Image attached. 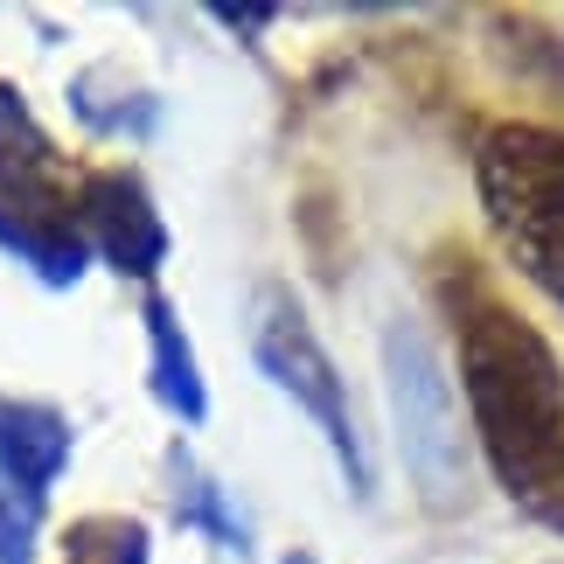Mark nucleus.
<instances>
[{"instance_id":"7ed1b4c3","label":"nucleus","mask_w":564,"mask_h":564,"mask_svg":"<svg viewBox=\"0 0 564 564\" xmlns=\"http://www.w3.org/2000/svg\"><path fill=\"white\" fill-rule=\"evenodd\" d=\"M383 362H390V404H398V440H404L411 481L425 488V502H460L467 495V440H460L453 390L440 377V362H432L425 328L398 321L383 341Z\"/></svg>"},{"instance_id":"423d86ee","label":"nucleus","mask_w":564,"mask_h":564,"mask_svg":"<svg viewBox=\"0 0 564 564\" xmlns=\"http://www.w3.org/2000/svg\"><path fill=\"white\" fill-rule=\"evenodd\" d=\"M63 453H70V432L56 425V411H35V404H0V474L14 488L42 495L56 481Z\"/></svg>"},{"instance_id":"20e7f679","label":"nucleus","mask_w":564,"mask_h":564,"mask_svg":"<svg viewBox=\"0 0 564 564\" xmlns=\"http://www.w3.org/2000/svg\"><path fill=\"white\" fill-rule=\"evenodd\" d=\"M251 349H258V370H265L286 398L307 411V419L328 432V446L341 453L349 481L362 488V446H356V425H349V398H341V377L328 349L314 341V328L300 321V307L286 293H258V314H251Z\"/></svg>"},{"instance_id":"39448f33","label":"nucleus","mask_w":564,"mask_h":564,"mask_svg":"<svg viewBox=\"0 0 564 564\" xmlns=\"http://www.w3.org/2000/svg\"><path fill=\"white\" fill-rule=\"evenodd\" d=\"M84 224H91V245L126 272H147L161 258V245H167L154 203H147L140 182H126V175H98L84 188Z\"/></svg>"},{"instance_id":"0eeeda50","label":"nucleus","mask_w":564,"mask_h":564,"mask_svg":"<svg viewBox=\"0 0 564 564\" xmlns=\"http://www.w3.org/2000/svg\"><path fill=\"white\" fill-rule=\"evenodd\" d=\"M147 328H154V390L167 398V411H182V419H203V377H195V356H188L175 314H167L161 300L147 307Z\"/></svg>"},{"instance_id":"f257e3e1","label":"nucleus","mask_w":564,"mask_h":564,"mask_svg":"<svg viewBox=\"0 0 564 564\" xmlns=\"http://www.w3.org/2000/svg\"><path fill=\"white\" fill-rule=\"evenodd\" d=\"M460 370L481 446L516 502L564 530V377L544 335L495 293L460 300Z\"/></svg>"},{"instance_id":"f03ea898","label":"nucleus","mask_w":564,"mask_h":564,"mask_svg":"<svg viewBox=\"0 0 564 564\" xmlns=\"http://www.w3.org/2000/svg\"><path fill=\"white\" fill-rule=\"evenodd\" d=\"M481 203L509 258L564 307V133L495 126L481 147Z\"/></svg>"}]
</instances>
